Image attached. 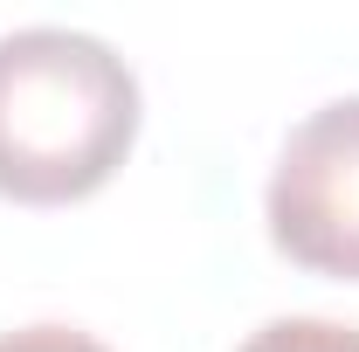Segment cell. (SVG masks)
Segmentation results:
<instances>
[{"instance_id": "obj_4", "label": "cell", "mask_w": 359, "mask_h": 352, "mask_svg": "<svg viewBox=\"0 0 359 352\" xmlns=\"http://www.w3.org/2000/svg\"><path fill=\"white\" fill-rule=\"evenodd\" d=\"M0 352H111V346H97L90 332H69V325H21L0 339Z\"/></svg>"}, {"instance_id": "obj_2", "label": "cell", "mask_w": 359, "mask_h": 352, "mask_svg": "<svg viewBox=\"0 0 359 352\" xmlns=\"http://www.w3.org/2000/svg\"><path fill=\"white\" fill-rule=\"evenodd\" d=\"M269 242L311 276L359 283V97L311 111L269 173Z\"/></svg>"}, {"instance_id": "obj_3", "label": "cell", "mask_w": 359, "mask_h": 352, "mask_svg": "<svg viewBox=\"0 0 359 352\" xmlns=\"http://www.w3.org/2000/svg\"><path fill=\"white\" fill-rule=\"evenodd\" d=\"M242 352H359V325H332V318H276V325H263Z\"/></svg>"}, {"instance_id": "obj_1", "label": "cell", "mask_w": 359, "mask_h": 352, "mask_svg": "<svg viewBox=\"0 0 359 352\" xmlns=\"http://www.w3.org/2000/svg\"><path fill=\"white\" fill-rule=\"evenodd\" d=\"M138 138V76L76 28L0 35V194L21 208L83 201Z\"/></svg>"}]
</instances>
